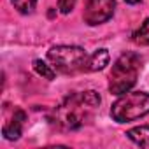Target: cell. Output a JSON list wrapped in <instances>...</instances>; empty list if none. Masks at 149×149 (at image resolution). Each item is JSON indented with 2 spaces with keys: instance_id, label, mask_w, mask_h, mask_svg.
Wrapping results in <instances>:
<instances>
[{
  "instance_id": "obj_1",
  "label": "cell",
  "mask_w": 149,
  "mask_h": 149,
  "mask_svg": "<svg viewBox=\"0 0 149 149\" xmlns=\"http://www.w3.org/2000/svg\"><path fill=\"white\" fill-rule=\"evenodd\" d=\"M100 95L93 90L72 93L53 109L49 121L63 132L79 130L93 118L95 111L100 107Z\"/></svg>"
},
{
  "instance_id": "obj_2",
  "label": "cell",
  "mask_w": 149,
  "mask_h": 149,
  "mask_svg": "<svg viewBox=\"0 0 149 149\" xmlns=\"http://www.w3.org/2000/svg\"><path fill=\"white\" fill-rule=\"evenodd\" d=\"M140 56L137 53H123L112 65V70L109 74V91L112 95H123L128 93L139 77L140 72Z\"/></svg>"
},
{
  "instance_id": "obj_3",
  "label": "cell",
  "mask_w": 149,
  "mask_h": 149,
  "mask_svg": "<svg viewBox=\"0 0 149 149\" xmlns=\"http://www.w3.org/2000/svg\"><path fill=\"white\" fill-rule=\"evenodd\" d=\"M47 60L53 63L54 70L65 76H72L88 70V53L79 46H53L47 51Z\"/></svg>"
},
{
  "instance_id": "obj_4",
  "label": "cell",
  "mask_w": 149,
  "mask_h": 149,
  "mask_svg": "<svg viewBox=\"0 0 149 149\" xmlns=\"http://www.w3.org/2000/svg\"><path fill=\"white\" fill-rule=\"evenodd\" d=\"M147 114H149V93L146 91L123 93L111 107V118L116 123H132Z\"/></svg>"
},
{
  "instance_id": "obj_5",
  "label": "cell",
  "mask_w": 149,
  "mask_h": 149,
  "mask_svg": "<svg viewBox=\"0 0 149 149\" xmlns=\"http://www.w3.org/2000/svg\"><path fill=\"white\" fill-rule=\"evenodd\" d=\"M116 9V0H86L83 18L90 26L109 21Z\"/></svg>"
},
{
  "instance_id": "obj_6",
  "label": "cell",
  "mask_w": 149,
  "mask_h": 149,
  "mask_svg": "<svg viewBox=\"0 0 149 149\" xmlns=\"http://www.w3.org/2000/svg\"><path fill=\"white\" fill-rule=\"evenodd\" d=\"M25 119H26L25 111L16 109V111H14V116H13V118L9 119V123H6L4 128H2V135H4V139H7V140H18V139L21 137Z\"/></svg>"
},
{
  "instance_id": "obj_7",
  "label": "cell",
  "mask_w": 149,
  "mask_h": 149,
  "mask_svg": "<svg viewBox=\"0 0 149 149\" xmlns=\"http://www.w3.org/2000/svg\"><path fill=\"white\" fill-rule=\"evenodd\" d=\"M125 135H126L133 144H137V146H140V147L149 149V125H142V126L130 128Z\"/></svg>"
},
{
  "instance_id": "obj_8",
  "label": "cell",
  "mask_w": 149,
  "mask_h": 149,
  "mask_svg": "<svg viewBox=\"0 0 149 149\" xmlns=\"http://www.w3.org/2000/svg\"><path fill=\"white\" fill-rule=\"evenodd\" d=\"M109 60H111V56H109V51L107 49H97L91 56H90V60H88V70L90 72H97V70H104L107 65H109Z\"/></svg>"
},
{
  "instance_id": "obj_9",
  "label": "cell",
  "mask_w": 149,
  "mask_h": 149,
  "mask_svg": "<svg viewBox=\"0 0 149 149\" xmlns=\"http://www.w3.org/2000/svg\"><path fill=\"white\" fill-rule=\"evenodd\" d=\"M132 40L139 46H149V18L133 32Z\"/></svg>"
},
{
  "instance_id": "obj_10",
  "label": "cell",
  "mask_w": 149,
  "mask_h": 149,
  "mask_svg": "<svg viewBox=\"0 0 149 149\" xmlns=\"http://www.w3.org/2000/svg\"><path fill=\"white\" fill-rule=\"evenodd\" d=\"M33 70L39 74V76H42L44 79H54V76H56V70H54V67L53 65H47L46 61H42V60H33Z\"/></svg>"
},
{
  "instance_id": "obj_11",
  "label": "cell",
  "mask_w": 149,
  "mask_h": 149,
  "mask_svg": "<svg viewBox=\"0 0 149 149\" xmlns=\"http://www.w3.org/2000/svg\"><path fill=\"white\" fill-rule=\"evenodd\" d=\"M11 4L14 6V9L21 14H30L33 13L35 6H37V0H11Z\"/></svg>"
},
{
  "instance_id": "obj_12",
  "label": "cell",
  "mask_w": 149,
  "mask_h": 149,
  "mask_svg": "<svg viewBox=\"0 0 149 149\" xmlns=\"http://www.w3.org/2000/svg\"><path fill=\"white\" fill-rule=\"evenodd\" d=\"M76 4H77V0H58V9L61 14H68L74 11Z\"/></svg>"
},
{
  "instance_id": "obj_13",
  "label": "cell",
  "mask_w": 149,
  "mask_h": 149,
  "mask_svg": "<svg viewBox=\"0 0 149 149\" xmlns=\"http://www.w3.org/2000/svg\"><path fill=\"white\" fill-rule=\"evenodd\" d=\"M126 4H130V6H135V4H139V2H142V0H125Z\"/></svg>"
}]
</instances>
